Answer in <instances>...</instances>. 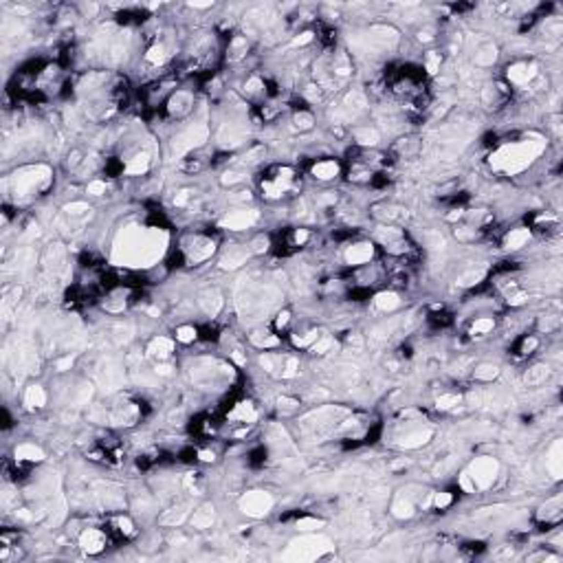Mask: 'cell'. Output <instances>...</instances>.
<instances>
[{
	"instance_id": "6da1fadb",
	"label": "cell",
	"mask_w": 563,
	"mask_h": 563,
	"mask_svg": "<svg viewBox=\"0 0 563 563\" xmlns=\"http://www.w3.org/2000/svg\"><path fill=\"white\" fill-rule=\"evenodd\" d=\"M543 150V141H521L513 143V146H504L491 156V165L495 169H504V172H519V169L528 167L537 156Z\"/></svg>"
},
{
	"instance_id": "7a4b0ae2",
	"label": "cell",
	"mask_w": 563,
	"mask_h": 563,
	"mask_svg": "<svg viewBox=\"0 0 563 563\" xmlns=\"http://www.w3.org/2000/svg\"><path fill=\"white\" fill-rule=\"evenodd\" d=\"M333 545L326 537H317V535H308L302 537V539H295L293 543L289 545V550L284 552V559H291V561H311V559H317L321 554L330 552Z\"/></svg>"
},
{
	"instance_id": "3957f363",
	"label": "cell",
	"mask_w": 563,
	"mask_h": 563,
	"mask_svg": "<svg viewBox=\"0 0 563 563\" xmlns=\"http://www.w3.org/2000/svg\"><path fill=\"white\" fill-rule=\"evenodd\" d=\"M271 508H273V497L264 491H249L240 500V510L244 515H249V517H255V519L266 517L271 513Z\"/></svg>"
},
{
	"instance_id": "277c9868",
	"label": "cell",
	"mask_w": 563,
	"mask_h": 563,
	"mask_svg": "<svg viewBox=\"0 0 563 563\" xmlns=\"http://www.w3.org/2000/svg\"><path fill=\"white\" fill-rule=\"evenodd\" d=\"M497 462L493 460V458H478V460L471 464V471L466 475H469L471 480H473L475 488H486L493 484V480H495L497 475Z\"/></svg>"
},
{
	"instance_id": "5b68a950",
	"label": "cell",
	"mask_w": 563,
	"mask_h": 563,
	"mask_svg": "<svg viewBox=\"0 0 563 563\" xmlns=\"http://www.w3.org/2000/svg\"><path fill=\"white\" fill-rule=\"evenodd\" d=\"M205 139H207V125H203V124L194 125V128H189L187 132H183L181 137L174 141V152H176V154H183V152L200 146Z\"/></svg>"
},
{
	"instance_id": "8992f818",
	"label": "cell",
	"mask_w": 563,
	"mask_h": 563,
	"mask_svg": "<svg viewBox=\"0 0 563 563\" xmlns=\"http://www.w3.org/2000/svg\"><path fill=\"white\" fill-rule=\"evenodd\" d=\"M255 220H257V211H253V209H240V211H231L229 216L222 218L220 227L231 229V231H242V229H249Z\"/></svg>"
},
{
	"instance_id": "52a82bcc",
	"label": "cell",
	"mask_w": 563,
	"mask_h": 563,
	"mask_svg": "<svg viewBox=\"0 0 563 563\" xmlns=\"http://www.w3.org/2000/svg\"><path fill=\"white\" fill-rule=\"evenodd\" d=\"M80 545L88 554H97V552H102V550L106 548V537H104L99 530H95V528H88V530L82 532Z\"/></svg>"
},
{
	"instance_id": "ba28073f",
	"label": "cell",
	"mask_w": 563,
	"mask_h": 563,
	"mask_svg": "<svg viewBox=\"0 0 563 563\" xmlns=\"http://www.w3.org/2000/svg\"><path fill=\"white\" fill-rule=\"evenodd\" d=\"M537 75V66L535 64H526V62H519V64H513V66L508 68V80L513 82V84H528V82L532 80V77Z\"/></svg>"
},
{
	"instance_id": "9c48e42d",
	"label": "cell",
	"mask_w": 563,
	"mask_h": 563,
	"mask_svg": "<svg viewBox=\"0 0 563 563\" xmlns=\"http://www.w3.org/2000/svg\"><path fill=\"white\" fill-rule=\"evenodd\" d=\"M374 255V247L368 242H361V244H352L350 249L346 251V262L348 264H365L370 262Z\"/></svg>"
},
{
	"instance_id": "30bf717a",
	"label": "cell",
	"mask_w": 563,
	"mask_h": 563,
	"mask_svg": "<svg viewBox=\"0 0 563 563\" xmlns=\"http://www.w3.org/2000/svg\"><path fill=\"white\" fill-rule=\"evenodd\" d=\"M339 174V163L337 161H319L313 165V176L319 181H333Z\"/></svg>"
},
{
	"instance_id": "8fae6325",
	"label": "cell",
	"mask_w": 563,
	"mask_h": 563,
	"mask_svg": "<svg viewBox=\"0 0 563 563\" xmlns=\"http://www.w3.org/2000/svg\"><path fill=\"white\" fill-rule=\"evenodd\" d=\"M213 523V506L211 504H205L200 506L198 510H194L191 515V526L198 528V530H205V528H211Z\"/></svg>"
},
{
	"instance_id": "7c38bea8",
	"label": "cell",
	"mask_w": 563,
	"mask_h": 563,
	"mask_svg": "<svg viewBox=\"0 0 563 563\" xmlns=\"http://www.w3.org/2000/svg\"><path fill=\"white\" fill-rule=\"evenodd\" d=\"M530 240V229H526V227H519V229H513L508 235H506L504 240V247L510 249V251H515V249H521L523 244Z\"/></svg>"
},
{
	"instance_id": "4fadbf2b",
	"label": "cell",
	"mask_w": 563,
	"mask_h": 563,
	"mask_svg": "<svg viewBox=\"0 0 563 563\" xmlns=\"http://www.w3.org/2000/svg\"><path fill=\"white\" fill-rule=\"evenodd\" d=\"M16 458L18 460H27V462H40L44 460V451L40 447H36V444H20L16 449Z\"/></svg>"
},
{
	"instance_id": "5bb4252c",
	"label": "cell",
	"mask_w": 563,
	"mask_h": 563,
	"mask_svg": "<svg viewBox=\"0 0 563 563\" xmlns=\"http://www.w3.org/2000/svg\"><path fill=\"white\" fill-rule=\"evenodd\" d=\"M44 403H46V394L40 385L27 387V392H24V405H27V407L36 409V407H42Z\"/></svg>"
},
{
	"instance_id": "9a60e30c",
	"label": "cell",
	"mask_w": 563,
	"mask_h": 563,
	"mask_svg": "<svg viewBox=\"0 0 563 563\" xmlns=\"http://www.w3.org/2000/svg\"><path fill=\"white\" fill-rule=\"evenodd\" d=\"M431 440V431L429 429H420V431H414V434H407L403 438V447L405 449H416V447H422Z\"/></svg>"
},
{
	"instance_id": "2e32d148",
	"label": "cell",
	"mask_w": 563,
	"mask_h": 563,
	"mask_svg": "<svg viewBox=\"0 0 563 563\" xmlns=\"http://www.w3.org/2000/svg\"><path fill=\"white\" fill-rule=\"evenodd\" d=\"M247 257H249V251L231 249V251L220 260V266H222V269H238V266H242L244 262H247Z\"/></svg>"
},
{
	"instance_id": "e0dca14e",
	"label": "cell",
	"mask_w": 563,
	"mask_h": 563,
	"mask_svg": "<svg viewBox=\"0 0 563 563\" xmlns=\"http://www.w3.org/2000/svg\"><path fill=\"white\" fill-rule=\"evenodd\" d=\"M231 418H233V420H242V422H253L257 418V412L251 403H240V405H235V409L231 412Z\"/></svg>"
},
{
	"instance_id": "ac0fdd59",
	"label": "cell",
	"mask_w": 563,
	"mask_h": 563,
	"mask_svg": "<svg viewBox=\"0 0 563 563\" xmlns=\"http://www.w3.org/2000/svg\"><path fill=\"white\" fill-rule=\"evenodd\" d=\"M172 348H174V343L169 341V339L156 337L154 341L150 343V354H152V356H159V359H167L169 352H172Z\"/></svg>"
},
{
	"instance_id": "d6986e66",
	"label": "cell",
	"mask_w": 563,
	"mask_h": 563,
	"mask_svg": "<svg viewBox=\"0 0 563 563\" xmlns=\"http://www.w3.org/2000/svg\"><path fill=\"white\" fill-rule=\"evenodd\" d=\"M147 167H150V156L141 152L134 159H130V163L125 165V174H146Z\"/></svg>"
},
{
	"instance_id": "ffe728a7",
	"label": "cell",
	"mask_w": 563,
	"mask_h": 563,
	"mask_svg": "<svg viewBox=\"0 0 563 563\" xmlns=\"http://www.w3.org/2000/svg\"><path fill=\"white\" fill-rule=\"evenodd\" d=\"M374 304H376L378 311H394V308L400 306V299L396 293H378Z\"/></svg>"
},
{
	"instance_id": "44dd1931",
	"label": "cell",
	"mask_w": 563,
	"mask_h": 563,
	"mask_svg": "<svg viewBox=\"0 0 563 563\" xmlns=\"http://www.w3.org/2000/svg\"><path fill=\"white\" fill-rule=\"evenodd\" d=\"M545 376H548V365H535L526 372L523 381H526V385H539L545 381Z\"/></svg>"
},
{
	"instance_id": "7402d4cb",
	"label": "cell",
	"mask_w": 563,
	"mask_h": 563,
	"mask_svg": "<svg viewBox=\"0 0 563 563\" xmlns=\"http://www.w3.org/2000/svg\"><path fill=\"white\" fill-rule=\"evenodd\" d=\"M548 469L552 471L554 478H559V473H561V442H554L552 449H550V460H548Z\"/></svg>"
},
{
	"instance_id": "603a6c76",
	"label": "cell",
	"mask_w": 563,
	"mask_h": 563,
	"mask_svg": "<svg viewBox=\"0 0 563 563\" xmlns=\"http://www.w3.org/2000/svg\"><path fill=\"white\" fill-rule=\"evenodd\" d=\"M354 139L361 143V146H376L378 132L374 128H359V130H354Z\"/></svg>"
},
{
	"instance_id": "cb8c5ba5",
	"label": "cell",
	"mask_w": 563,
	"mask_h": 563,
	"mask_svg": "<svg viewBox=\"0 0 563 563\" xmlns=\"http://www.w3.org/2000/svg\"><path fill=\"white\" fill-rule=\"evenodd\" d=\"M497 374H500V368H497V365H493V363H482V365H478V368H475L473 376L478 378V381H493Z\"/></svg>"
},
{
	"instance_id": "d4e9b609",
	"label": "cell",
	"mask_w": 563,
	"mask_h": 563,
	"mask_svg": "<svg viewBox=\"0 0 563 563\" xmlns=\"http://www.w3.org/2000/svg\"><path fill=\"white\" fill-rule=\"evenodd\" d=\"M495 328V321L491 319V317H480V319H475V324L471 326V334L473 337H482V334H488L491 330Z\"/></svg>"
},
{
	"instance_id": "484cf974",
	"label": "cell",
	"mask_w": 563,
	"mask_h": 563,
	"mask_svg": "<svg viewBox=\"0 0 563 563\" xmlns=\"http://www.w3.org/2000/svg\"><path fill=\"white\" fill-rule=\"evenodd\" d=\"M392 513H394L398 519H407L414 515V504L409 500H398L394 506H392Z\"/></svg>"
},
{
	"instance_id": "4316f807",
	"label": "cell",
	"mask_w": 563,
	"mask_h": 563,
	"mask_svg": "<svg viewBox=\"0 0 563 563\" xmlns=\"http://www.w3.org/2000/svg\"><path fill=\"white\" fill-rule=\"evenodd\" d=\"M460 396L458 394H442L438 400H436V405H438V409H453L456 405H460Z\"/></svg>"
},
{
	"instance_id": "83f0119b",
	"label": "cell",
	"mask_w": 563,
	"mask_h": 563,
	"mask_svg": "<svg viewBox=\"0 0 563 563\" xmlns=\"http://www.w3.org/2000/svg\"><path fill=\"white\" fill-rule=\"evenodd\" d=\"M196 339V328L194 326H181L176 330V341L181 343H191Z\"/></svg>"
},
{
	"instance_id": "f1b7e54d",
	"label": "cell",
	"mask_w": 563,
	"mask_h": 563,
	"mask_svg": "<svg viewBox=\"0 0 563 563\" xmlns=\"http://www.w3.org/2000/svg\"><path fill=\"white\" fill-rule=\"evenodd\" d=\"M324 526L321 519H315V517H304L297 521V530H304V532H311V530H317V528Z\"/></svg>"
},
{
	"instance_id": "f546056e",
	"label": "cell",
	"mask_w": 563,
	"mask_h": 563,
	"mask_svg": "<svg viewBox=\"0 0 563 563\" xmlns=\"http://www.w3.org/2000/svg\"><path fill=\"white\" fill-rule=\"evenodd\" d=\"M319 339V333L317 330H313V333H306L304 337H297V334H293V343L299 348H306V346H313V343Z\"/></svg>"
},
{
	"instance_id": "4dcf8cb0",
	"label": "cell",
	"mask_w": 563,
	"mask_h": 563,
	"mask_svg": "<svg viewBox=\"0 0 563 563\" xmlns=\"http://www.w3.org/2000/svg\"><path fill=\"white\" fill-rule=\"evenodd\" d=\"M482 277H484V271H471V273L462 275V277L458 279V284H460V286H473V284H478Z\"/></svg>"
},
{
	"instance_id": "1f68e13d",
	"label": "cell",
	"mask_w": 563,
	"mask_h": 563,
	"mask_svg": "<svg viewBox=\"0 0 563 563\" xmlns=\"http://www.w3.org/2000/svg\"><path fill=\"white\" fill-rule=\"evenodd\" d=\"M146 60L147 62H152V64H161L165 60V49L161 44H156V46H152L150 51H147V55H146Z\"/></svg>"
},
{
	"instance_id": "d6a6232c",
	"label": "cell",
	"mask_w": 563,
	"mask_h": 563,
	"mask_svg": "<svg viewBox=\"0 0 563 563\" xmlns=\"http://www.w3.org/2000/svg\"><path fill=\"white\" fill-rule=\"evenodd\" d=\"M495 58H497L495 49H493V46H488V49H484L482 53H480L478 58H475V62L482 64V66H486V64H493V62H495Z\"/></svg>"
},
{
	"instance_id": "836d02e7",
	"label": "cell",
	"mask_w": 563,
	"mask_h": 563,
	"mask_svg": "<svg viewBox=\"0 0 563 563\" xmlns=\"http://www.w3.org/2000/svg\"><path fill=\"white\" fill-rule=\"evenodd\" d=\"M295 125H297L299 130H311L313 128V115H308V112H297V115H295Z\"/></svg>"
},
{
	"instance_id": "e575fe53",
	"label": "cell",
	"mask_w": 563,
	"mask_h": 563,
	"mask_svg": "<svg viewBox=\"0 0 563 563\" xmlns=\"http://www.w3.org/2000/svg\"><path fill=\"white\" fill-rule=\"evenodd\" d=\"M185 517H187V510H185V508H183V506H181V508H178V513H172V515H163V517H161V521H163V523H181V521H183V519H185Z\"/></svg>"
},
{
	"instance_id": "d590c367",
	"label": "cell",
	"mask_w": 563,
	"mask_h": 563,
	"mask_svg": "<svg viewBox=\"0 0 563 563\" xmlns=\"http://www.w3.org/2000/svg\"><path fill=\"white\" fill-rule=\"evenodd\" d=\"M330 346H333V339L324 337V339H317V341H315V343H313V346H311V350L315 352V354H324V352L328 350Z\"/></svg>"
},
{
	"instance_id": "8d00e7d4",
	"label": "cell",
	"mask_w": 563,
	"mask_h": 563,
	"mask_svg": "<svg viewBox=\"0 0 563 563\" xmlns=\"http://www.w3.org/2000/svg\"><path fill=\"white\" fill-rule=\"evenodd\" d=\"M295 374H297V361H295L293 356H289V359H286V365L282 368V376L291 378V376H295Z\"/></svg>"
},
{
	"instance_id": "74e56055",
	"label": "cell",
	"mask_w": 563,
	"mask_h": 563,
	"mask_svg": "<svg viewBox=\"0 0 563 563\" xmlns=\"http://www.w3.org/2000/svg\"><path fill=\"white\" fill-rule=\"evenodd\" d=\"M438 66H440V53H436V51H431L429 55H427V71L434 75L436 71H438Z\"/></svg>"
},
{
	"instance_id": "f35d334b",
	"label": "cell",
	"mask_w": 563,
	"mask_h": 563,
	"mask_svg": "<svg viewBox=\"0 0 563 563\" xmlns=\"http://www.w3.org/2000/svg\"><path fill=\"white\" fill-rule=\"evenodd\" d=\"M451 501H453L451 493H438V495L434 497V504L438 506V508H444V506H449Z\"/></svg>"
},
{
	"instance_id": "ab89813d",
	"label": "cell",
	"mask_w": 563,
	"mask_h": 563,
	"mask_svg": "<svg viewBox=\"0 0 563 563\" xmlns=\"http://www.w3.org/2000/svg\"><path fill=\"white\" fill-rule=\"evenodd\" d=\"M104 191H106V183H104V181H93V183H88V194L102 196Z\"/></svg>"
},
{
	"instance_id": "60d3db41",
	"label": "cell",
	"mask_w": 563,
	"mask_h": 563,
	"mask_svg": "<svg viewBox=\"0 0 563 563\" xmlns=\"http://www.w3.org/2000/svg\"><path fill=\"white\" fill-rule=\"evenodd\" d=\"M378 235H381V240H385V242L390 244L392 240H398V238H400V231H398V229H392V227H390V229H383Z\"/></svg>"
},
{
	"instance_id": "b9f144b4",
	"label": "cell",
	"mask_w": 563,
	"mask_h": 563,
	"mask_svg": "<svg viewBox=\"0 0 563 563\" xmlns=\"http://www.w3.org/2000/svg\"><path fill=\"white\" fill-rule=\"evenodd\" d=\"M64 211L66 213H82V211H88V205L86 203H71L64 207Z\"/></svg>"
},
{
	"instance_id": "7bdbcfd3",
	"label": "cell",
	"mask_w": 563,
	"mask_h": 563,
	"mask_svg": "<svg viewBox=\"0 0 563 563\" xmlns=\"http://www.w3.org/2000/svg\"><path fill=\"white\" fill-rule=\"evenodd\" d=\"M242 178H244V176H242L240 172H227L225 176H222V183H225V185H233V183L242 181Z\"/></svg>"
},
{
	"instance_id": "ee69618b",
	"label": "cell",
	"mask_w": 563,
	"mask_h": 563,
	"mask_svg": "<svg viewBox=\"0 0 563 563\" xmlns=\"http://www.w3.org/2000/svg\"><path fill=\"white\" fill-rule=\"evenodd\" d=\"M308 42H313V33H311V31H306V33H302V36H297L293 42H291V46H302V44H308Z\"/></svg>"
},
{
	"instance_id": "f6af8a7d",
	"label": "cell",
	"mask_w": 563,
	"mask_h": 563,
	"mask_svg": "<svg viewBox=\"0 0 563 563\" xmlns=\"http://www.w3.org/2000/svg\"><path fill=\"white\" fill-rule=\"evenodd\" d=\"M537 346H539V341H537V339H535V337L526 339V341H523V346H521V354H530V352H532V350H535V348H537Z\"/></svg>"
},
{
	"instance_id": "bcb514c9",
	"label": "cell",
	"mask_w": 563,
	"mask_h": 563,
	"mask_svg": "<svg viewBox=\"0 0 563 563\" xmlns=\"http://www.w3.org/2000/svg\"><path fill=\"white\" fill-rule=\"evenodd\" d=\"M260 88H262L260 77H251V80L247 82V93H257Z\"/></svg>"
},
{
	"instance_id": "7dc6e473",
	"label": "cell",
	"mask_w": 563,
	"mask_h": 563,
	"mask_svg": "<svg viewBox=\"0 0 563 563\" xmlns=\"http://www.w3.org/2000/svg\"><path fill=\"white\" fill-rule=\"evenodd\" d=\"M526 299H528V293H517V295H513V297H508V304L510 306H521Z\"/></svg>"
},
{
	"instance_id": "c3c4849f",
	"label": "cell",
	"mask_w": 563,
	"mask_h": 563,
	"mask_svg": "<svg viewBox=\"0 0 563 563\" xmlns=\"http://www.w3.org/2000/svg\"><path fill=\"white\" fill-rule=\"evenodd\" d=\"M293 240H295V244H304L308 240V231L306 229H297V231H295V235H293Z\"/></svg>"
},
{
	"instance_id": "681fc988",
	"label": "cell",
	"mask_w": 563,
	"mask_h": 563,
	"mask_svg": "<svg viewBox=\"0 0 563 563\" xmlns=\"http://www.w3.org/2000/svg\"><path fill=\"white\" fill-rule=\"evenodd\" d=\"M71 365H73V356H66V359H60V361H58V365H55V368H58V370H60V372H66V370H68V368H71Z\"/></svg>"
},
{
	"instance_id": "f907efd6",
	"label": "cell",
	"mask_w": 563,
	"mask_h": 563,
	"mask_svg": "<svg viewBox=\"0 0 563 563\" xmlns=\"http://www.w3.org/2000/svg\"><path fill=\"white\" fill-rule=\"evenodd\" d=\"M289 317H291V315H289L286 311H284V313H279L277 319H275V326H277V328H284V326L289 324Z\"/></svg>"
},
{
	"instance_id": "816d5d0a",
	"label": "cell",
	"mask_w": 563,
	"mask_h": 563,
	"mask_svg": "<svg viewBox=\"0 0 563 563\" xmlns=\"http://www.w3.org/2000/svg\"><path fill=\"white\" fill-rule=\"evenodd\" d=\"M119 526H121V530H124L125 535H130V532H132V521H130L128 517H121V519H119Z\"/></svg>"
},
{
	"instance_id": "f5cc1de1",
	"label": "cell",
	"mask_w": 563,
	"mask_h": 563,
	"mask_svg": "<svg viewBox=\"0 0 563 563\" xmlns=\"http://www.w3.org/2000/svg\"><path fill=\"white\" fill-rule=\"evenodd\" d=\"M156 374H161V376H169V374H172V365H167V363L156 365Z\"/></svg>"
},
{
	"instance_id": "db71d44e",
	"label": "cell",
	"mask_w": 563,
	"mask_h": 563,
	"mask_svg": "<svg viewBox=\"0 0 563 563\" xmlns=\"http://www.w3.org/2000/svg\"><path fill=\"white\" fill-rule=\"evenodd\" d=\"M277 403H279V407H286V409H293L295 405H299L297 400H293V398H284V396H282V398H279Z\"/></svg>"
},
{
	"instance_id": "11a10c76",
	"label": "cell",
	"mask_w": 563,
	"mask_h": 563,
	"mask_svg": "<svg viewBox=\"0 0 563 563\" xmlns=\"http://www.w3.org/2000/svg\"><path fill=\"white\" fill-rule=\"evenodd\" d=\"M257 346H262V348H271V346H277V339L275 337H264L262 341H255Z\"/></svg>"
},
{
	"instance_id": "9f6ffc18",
	"label": "cell",
	"mask_w": 563,
	"mask_h": 563,
	"mask_svg": "<svg viewBox=\"0 0 563 563\" xmlns=\"http://www.w3.org/2000/svg\"><path fill=\"white\" fill-rule=\"evenodd\" d=\"M185 203H187V191H178V196L174 198V205L181 207V205H185Z\"/></svg>"
},
{
	"instance_id": "6f0895ef",
	"label": "cell",
	"mask_w": 563,
	"mask_h": 563,
	"mask_svg": "<svg viewBox=\"0 0 563 563\" xmlns=\"http://www.w3.org/2000/svg\"><path fill=\"white\" fill-rule=\"evenodd\" d=\"M198 458H200L203 462H213V453H211V451H200Z\"/></svg>"
},
{
	"instance_id": "680465c9",
	"label": "cell",
	"mask_w": 563,
	"mask_h": 563,
	"mask_svg": "<svg viewBox=\"0 0 563 563\" xmlns=\"http://www.w3.org/2000/svg\"><path fill=\"white\" fill-rule=\"evenodd\" d=\"M191 7H196V9H207V7H211V2H191Z\"/></svg>"
}]
</instances>
